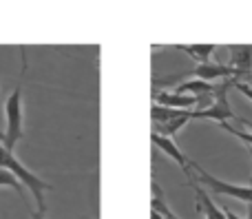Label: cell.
<instances>
[{
    "label": "cell",
    "instance_id": "cell-17",
    "mask_svg": "<svg viewBox=\"0 0 252 219\" xmlns=\"http://www.w3.org/2000/svg\"><path fill=\"white\" fill-rule=\"evenodd\" d=\"M246 149H248V153H250V159H252V149H250V146H246Z\"/></svg>",
    "mask_w": 252,
    "mask_h": 219
},
{
    "label": "cell",
    "instance_id": "cell-9",
    "mask_svg": "<svg viewBox=\"0 0 252 219\" xmlns=\"http://www.w3.org/2000/svg\"><path fill=\"white\" fill-rule=\"evenodd\" d=\"M228 53H230V66L232 69H237L241 75L250 73V69H252V47L235 44V47H228Z\"/></svg>",
    "mask_w": 252,
    "mask_h": 219
},
{
    "label": "cell",
    "instance_id": "cell-4",
    "mask_svg": "<svg viewBox=\"0 0 252 219\" xmlns=\"http://www.w3.org/2000/svg\"><path fill=\"white\" fill-rule=\"evenodd\" d=\"M235 87V80H226V82H219L217 91L213 95V102H210L206 109H197L195 118L197 120H213V122L226 124L228 120H237L235 111H232L230 102H228V91Z\"/></svg>",
    "mask_w": 252,
    "mask_h": 219
},
{
    "label": "cell",
    "instance_id": "cell-1",
    "mask_svg": "<svg viewBox=\"0 0 252 219\" xmlns=\"http://www.w3.org/2000/svg\"><path fill=\"white\" fill-rule=\"evenodd\" d=\"M0 168L11 171L13 175L20 180V184L25 186L27 190H31V195L35 197V204H38V213L47 211V206H44V193H47V190H51L53 186L47 184V182H44L42 177L35 175L33 171H29V168H27L25 164L16 157V155H13V151H9L2 142H0Z\"/></svg>",
    "mask_w": 252,
    "mask_h": 219
},
{
    "label": "cell",
    "instance_id": "cell-12",
    "mask_svg": "<svg viewBox=\"0 0 252 219\" xmlns=\"http://www.w3.org/2000/svg\"><path fill=\"white\" fill-rule=\"evenodd\" d=\"M11 188L16 195H20V199H25V186L20 184V180H18L16 175H13L11 171H7V168H0V188Z\"/></svg>",
    "mask_w": 252,
    "mask_h": 219
},
{
    "label": "cell",
    "instance_id": "cell-10",
    "mask_svg": "<svg viewBox=\"0 0 252 219\" xmlns=\"http://www.w3.org/2000/svg\"><path fill=\"white\" fill-rule=\"evenodd\" d=\"M219 84L215 82H204V80H188V82L179 84L175 91L177 93H184V95H195V97H201V95H213L217 91Z\"/></svg>",
    "mask_w": 252,
    "mask_h": 219
},
{
    "label": "cell",
    "instance_id": "cell-2",
    "mask_svg": "<svg viewBox=\"0 0 252 219\" xmlns=\"http://www.w3.org/2000/svg\"><path fill=\"white\" fill-rule=\"evenodd\" d=\"M4 120H7V128H4V146L9 151L16 149V144L25 137V106H22V84H18L11 93H9L7 102H4Z\"/></svg>",
    "mask_w": 252,
    "mask_h": 219
},
{
    "label": "cell",
    "instance_id": "cell-15",
    "mask_svg": "<svg viewBox=\"0 0 252 219\" xmlns=\"http://www.w3.org/2000/svg\"><path fill=\"white\" fill-rule=\"evenodd\" d=\"M246 219H252V204H248V217Z\"/></svg>",
    "mask_w": 252,
    "mask_h": 219
},
{
    "label": "cell",
    "instance_id": "cell-14",
    "mask_svg": "<svg viewBox=\"0 0 252 219\" xmlns=\"http://www.w3.org/2000/svg\"><path fill=\"white\" fill-rule=\"evenodd\" d=\"M31 219H47V217H44V213H38V211H33V213H31Z\"/></svg>",
    "mask_w": 252,
    "mask_h": 219
},
{
    "label": "cell",
    "instance_id": "cell-16",
    "mask_svg": "<svg viewBox=\"0 0 252 219\" xmlns=\"http://www.w3.org/2000/svg\"><path fill=\"white\" fill-rule=\"evenodd\" d=\"M0 142H2V144H4V133H2V131H0Z\"/></svg>",
    "mask_w": 252,
    "mask_h": 219
},
{
    "label": "cell",
    "instance_id": "cell-5",
    "mask_svg": "<svg viewBox=\"0 0 252 219\" xmlns=\"http://www.w3.org/2000/svg\"><path fill=\"white\" fill-rule=\"evenodd\" d=\"M188 78L192 80H204V82H215V80H239V71L232 69L230 64H223V62H201L195 69L188 71Z\"/></svg>",
    "mask_w": 252,
    "mask_h": 219
},
{
    "label": "cell",
    "instance_id": "cell-13",
    "mask_svg": "<svg viewBox=\"0 0 252 219\" xmlns=\"http://www.w3.org/2000/svg\"><path fill=\"white\" fill-rule=\"evenodd\" d=\"M241 124H244V126H248V128H252V124H248V122H246V120H241ZM221 126L226 128V131L230 133V135H235L237 140H241L246 146H250V149H252V131H239V128L230 126V124H228V122H226V124H221Z\"/></svg>",
    "mask_w": 252,
    "mask_h": 219
},
{
    "label": "cell",
    "instance_id": "cell-7",
    "mask_svg": "<svg viewBox=\"0 0 252 219\" xmlns=\"http://www.w3.org/2000/svg\"><path fill=\"white\" fill-rule=\"evenodd\" d=\"M190 120H195V111H175V115L164 124H153V133H159L164 137H173L186 126Z\"/></svg>",
    "mask_w": 252,
    "mask_h": 219
},
{
    "label": "cell",
    "instance_id": "cell-8",
    "mask_svg": "<svg viewBox=\"0 0 252 219\" xmlns=\"http://www.w3.org/2000/svg\"><path fill=\"white\" fill-rule=\"evenodd\" d=\"M190 186L195 188L197 202H199L197 211H204V219H226V213H223V208H219L217 204H215V199L210 197L208 193H206L204 186H199L197 182H190Z\"/></svg>",
    "mask_w": 252,
    "mask_h": 219
},
{
    "label": "cell",
    "instance_id": "cell-11",
    "mask_svg": "<svg viewBox=\"0 0 252 219\" xmlns=\"http://www.w3.org/2000/svg\"><path fill=\"white\" fill-rule=\"evenodd\" d=\"M177 51H184L186 56H190L192 60L201 62H208L210 56L215 53V44H177Z\"/></svg>",
    "mask_w": 252,
    "mask_h": 219
},
{
    "label": "cell",
    "instance_id": "cell-6",
    "mask_svg": "<svg viewBox=\"0 0 252 219\" xmlns=\"http://www.w3.org/2000/svg\"><path fill=\"white\" fill-rule=\"evenodd\" d=\"M151 142H153V146H155V149H159L161 153L166 155V157H170L175 164H179V168H182L186 175H190V159H188L186 155L179 151V146L173 142V137H164V135H159V133H153Z\"/></svg>",
    "mask_w": 252,
    "mask_h": 219
},
{
    "label": "cell",
    "instance_id": "cell-3",
    "mask_svg": "<svg viewBox=\"0 0 252 219\" xmlns=\"http://www.w3.org/2000/svg\"><path fill=\"white\" fill-rule=\"evenodd\" d=\"M190 168L195 171L197 182L199 186H204L206 190L215 195H223V197H232V199H239L244 204H252V188L250 186H239V184H230V182H223L219 177L210 175L204 166H199L197 162H190Z\"/></svg>",
    "mask_w": 252,
    "mask_h": 219
}]
</instances>
